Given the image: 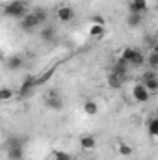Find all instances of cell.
Wrapping results in <instances>:
<instances>
[{
    "label": "cell",
    "mask_w": 158,
    "mask_h": 160,
    "mask_svg": "<svg viewBox=\"0 0 158 160\" xmlns=\"http://www.w3.org/2000/svg\"><path fill=\"white\" fill-rule=\"evenodd\" d=\"M123 80H125V78H121L119 75L112 73V75L108 77V80H106V82H108V86H110L112 89H121V86H123Z\"/></svg>",
    "instance_id": "obj_13"
},
{
    "label": "cell",
    "mask_w": 158,
    "mask_h": 160,
    "mask_svg": "<svg viewBox=\"0 0 158 160\" xmlns=\"http://www.w3.org/2000/svg\"><path fill=\"white\" fill-rule=\"evenodd\" d=\"M141 82L145 84V88H147L151 93H156V91H158V75L153 71V69H149V71H145V73H143Z\"/></svg>",
    "instance_id": "obj_5"
},
{
    "label": "cell",
    "mask_w": 158,
    "mask_h": 160,
    "mask_svg": "<svg viewBox=\"0 0 158 160\" xmlns=\"http://www.w3.org/2000/svg\"><path fill=\"white\" fill-rule=\"evenodd\" d=\"M6 65H7V69H19V67H22V58L21 56H11L7 62H6Z\"/></svg>",
    "instance_id": "obj_18"
},
{
    "label": "cell",
    "mask_w": 158,
    "mask_h": 160,
    "mask_svg": "<svg viewBox=\"0 0 158 160\" xmlns=\"http://www.w3.org/2000/svg\"><path fill=\"white\" fill-rule=\"evenodd\" d=\"M151 52H155V54H158V41H156V45H155V47L151 48Z\"/></svg>",
    "instance_id": "obj_26"
},
{
    "label": "cell",
    "mask_w": 158,
    "mask_h": 160,
    "mask_svg": "<svg viewBox=\"0 0 158 160\" xmlns=\"http://www.w3.org/2000/svg\"><path fill=\"white\" fill-rule=\"evenodd\" d=\"M45 106H47L48 110H54V112H60V110L63 108V101H62V97L58 95L56 89H52V91L47 93V97H45Z\"/></svg>",
    "instance_id": "obj_3"
},
{
    "label": "cell",
    "mask_w": 158,
    "mask_h": 160,
    "mask_svg": "<svg viewBox=\"0 0 158 160\" xmlns=\"http://www.w3.org/2000/svg\"><path fill=\"white\" fill-rule=\"evenodd\" d=\"M91 24H101V26H106V21H104L101 15H95V17L91 19Z\"/></svg>",
    "instance_id": "obj_25"
},
{
    "label": "cell",
    "mask_w": 158,
    "mask_h": 160,
    "mask_svg": "<svg viewBox=\"0 0 158 160\" xmlns=\"http://www.w3.org/2000/svg\"><path fill=\"white\" fill-rule=\"evenodd\" d=\"M80 147H82L84 151H93V149L97 147V140H95L91 134H86V136L80 138Z\"/></svg>",
    "instance_id": "obj_10"
},
{
    "label": "cell",
    "mask_w": 158,
    "mask_h": 160,
    "mask_svg": "<svg viewBox=\"0 0 158 160\" xmlns=\"http://www.w3.org/2000/svg\"><path fill=\"white\" fill-rule=\"evenodd\" d=\"M128 67H130V65H128L125 60L117 58V62H116V65H114L112 73H116V75H119L121 78H125V77H126V73H128Z\"/></svg>",
    "instance_id": "obj_11"
},
{
    "label": "cell",
    "mask_w": 158,
    "mask_h": 160,
    "mask_svg": "<svg viewBox=\"0 0 158 160\" xmlns=\"http://www.w3.org/2000/svg\"><path fill=\"white\" fill-rule=\"evenodd\" d=\"M34 13H36V17H37V21H39V24H45V22L48 21V13H47L45 9H36Z\"/></svg>",
    "instance_id": "obj_23"
},
{
    "label": "cell",
    "mask_w": 158,
    "mask_h": 160,
    "mask_svg": "<svg viewBox=\"0 0 158 160\" xmlns=\"http://www.w3.org/2000/svg\"><path fill=\"white\" fill-rule=\"evenodd\" d=\"M147 65H149V69H153V71H158V54L151 52V54L147 56Z\"/></svg>",
    "instance_id": "obj_20"
},
{
    "label": "cell",
    "mask_w": 158,
    "mask_h": 160,
    "mask_svg": "<svg viewBox=\"0 0 158 160\" xmlns=\"http://www.w3.org/2000/svg\"><path fill=\"white\" fill-rule=\"evenodd\" d=\"M106 32V26H101V24H91L89 26V36L95 38V39H101Z\"/></svg>",
    "instance_id": "obj_12"
},
{
    "label": "cell",
    "mask_w": 158,
    "mask_h": 160,
    "mask_svg": "<svg viewBox=\"0 0 158 160\" xmlns=\"http://www.w3.org/2000/svg\"><path fill=\"white\" fill-rule=\"evenodd\" d=\"M73 17H75V9H73V8L62 6V8L58 9V21H60V22H69V21H73Z\"/></svg>",
    "instance_id": "obj_9"
},
{
    "label": "cell",
    "mask_w": 158,
    "mask_h": 160,
    "mask_svg": "<svg viewBox=\"0 0 158 160\" xmlns=\"http://www.w3.org/2000/svg\"><path fill=\"white\" fill-rule=\"evenodd\" d=\"M132 97H134L136 102L145 104V102H149V99H151V91L145 88L143 82H140V84H136V86L132 88Z\"/></svg>",
    "instance_id": "obj_2"
},
{
    "label": "cell",
    "mask_w": 158,
    "mask_h": 160,
    "mask_svg": "<svg viewBox=\"0 0 158 160\" xmlns=\"http://www.w3.org/2000/svg\"><path fill=\"white\" fill-rule=\"evenodd\" d=\"M147 132L151 138H158V118H153V119L147 121Z\"/></svg>",
    "instance_id": "obj_15"
},
{
    "label": "cell",
    "mask_w": 158,
    "mask_h": 160,
    "mask_svg": "<svg viewBox=\"0 0 158 160\" xmlns=\"http://www.w3.org/2000/svg\"><path fill=\"white\" fill-rule=\"evenodd\" d=\"M7 155H9V160H22V143L17 138H13L7 143Z\"/></svg>",
    "instance_id": "obj_6"
},
{
    "label": "cell",
    "mask_w": 158,
    "mask_h": 160,
    "mask_svg": "<svg viewBox=\"0 0 158 160\" xmlns=\"http://www.w3.org/2000/svg\"><path fill=\"white\" fill-rule=\"evenodd\" d=\"M41 39L43 41H54L56 39V30L52 26H45L41 30Z\"/></svg>",
    "instance_id": "obj_16"
},
{
    "label": "cell",
    "mask_w": 158,
    "mask_h": 160,
    "mask_svg": "<svg viewBox=\"0 0 158 160\" xmlns=\"http://www.w3.org/2000/svg\"><path fill=\"white\" fill-rule=\"evenodd\" d=\"M54 160H75L67 151H54Z\"/></svg>",
    "instance_id": "obj_24"
},
{
    "label": "cell",
    "mask_w": 158,
    "mask_h": 160,
    "mask_svg": "<svg viewBox=\"0 0 158 160\" xmlns=\"http://www.w3.org/2000/svg\"><path fill=\"white\" fill-rule=\"evenodd\" d=\"M75 160H77V158H75Z\"/></svg>",
    "instance_id": "obj_28"
},
{
    "label": "cell",
    "mask_w": 158,
    "mask_h": 160,
    "mask_svg": "<svg viewBox=\"0 0 158 160\" xmlns=\"http://www.w3.org/2000/svg\"><path fill=\"white\" fill-rule=\"evenodd\" d=\"M22 2H30V0H22Z\"/></svg>",
    "instance_id": "obj_27"
},
{
    "label": "cell",
    "mask_w": 158,
    "mask_h": 160,
    "mask_svg": "<svg viewBox=\"0 0 158 160\" xmlns=\"http://www.w3.org/2000/svg\"><path fill=\"white\" fill-rule=\"evenodd\" d=\"M141 15H138V13H130L128 15V19H126V24L130 26V28H138V26H141Z\"/></svg>",
    "instance_id": "obj_17"
},
{
    "label": "cell",
    "mask_w": 158,
    "mask_h": 160,
    "mask_svg": "<svg viewBox=\"0 0 158 160\" xmlns=\"http://www.w3.org/2000/svg\"><path fill=\"white\" fill-rule=\"evenodd\" d=\"M37 88V77H26V78L22 80V84H21V88H19V97H28V95H32V91Z\"/></svg>",
    "instance_id": "obj_4"
},
{
    "label": "cell",
    "mask_w": 158,
    "mask_h": 160,
    "mask_svg": "<svg viewBox=\"0 0 158 160\" xmlns=\"http://www.w3.org/2000/svg\"><path fill=\"white\" fill-rule=\"evenodd\" d=\"M117 151L121 157H130L132 153H134V149L130 147V145H126V143H123V142H119L117 143Z\"/></svg>",
    "instance_id": "obj_19"
},
{
    "label": "cell",
    "mask_w": 158,
    "mask_h": 160,
    "mask_svg": "<svg viewBox=\"0 0 158 160\" xmlns=\"http://www.w3.org/2000/svg\"><path fill=\"white\" fill-rule=\"evenodd\" d=\"M147 9H149V4H147V0H130V2H128V11H130V13L143 15Z\"/></svg>",
    "instance_id": "obj_8"
},
{
    "label": "cell",
    "mask_w": 158,
    "mask_h": 160,
    "mask_svg": "<svg viewBox=\"0 0 158 160\" xmlns=\"http://www.w3.org/2000/svg\"><path fill=\"white\" fill-rule=\"evenodd\" d=\"M4 13L7 15V17H11V19H24L26 15H28V11H26V2H22V0H13V2H9V4H6L4 6Z\"/></svg>",
    "instance_id": "obj_1"
},
{
    "label": "cell",
    "mask_w": 158,
    "mask_h": 160,
    "mask_svg": "<svg viewBox=\"0 0 158 160\" xmlns=\"http://www.w3.org/2000/svg\"><path fill=\"white\" fill-rule=\"evenodd\" d=\"M13 95H15V91L9 89V88H2L0 89V99L2 101H9V99H13Z\"/></svg>",
    "instance_id": "obj_22"
},
{
    "label": "cell",
    "mask_w": 158,
    "mask_h": 160,
    "mask_svg": "<svg viewBox=\"0 0 158 160\" xmlns=\"http://www.w3.org/2000/svg\"><path fill=\"white\" fill-rule=\"evenodd\" d=\"M54 71H56V69H54V67H52V69H48V71H47V73H43V75H41V77H37V88H39V86H43V84H45V82H48V78H50V77H52V75H54Z\"/></svg>",
    "instance_id": "obj_21"
},
{
    "label": "cell",
    "mask_w": 158,
    "mask_h": 160,
    "mask_svg": "<svg viewBox=\"0 0 158 160\" xmlns=\"http://www.w3.org/2000/svg\"><path fill=\"white\" fill-rule=\"evenodd\" d=\"M97 112H99V104H97L95 101H86V102H84V114H87V116H97Z\"/></svg>",
    "instance_id": "obj_14"
},
{
    "label": "cell",
    "mask_w": 158,
    "mask_h": 160,
    "mask_svg": "<svg viewBox=\"0 0 158 160\" xmlns=\"http://www.w3.org/2000/svg\"><path fill=\"white\" fill-rule=\"evenodd\" d=\"M37 26H39V21H37V17H36V13H34V11H32V13H28V15L21 21V28H22L24 32H34Z\"/></svg>",
    "instance_id": "obj_7"
}]
</instances>
